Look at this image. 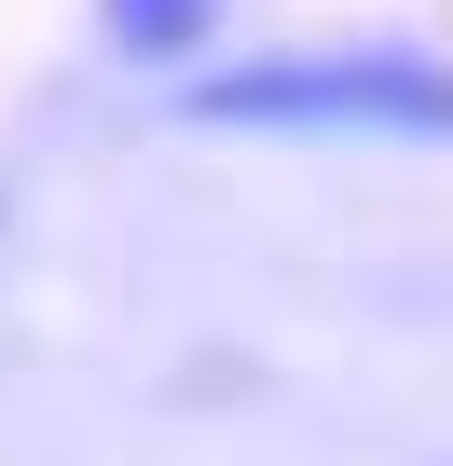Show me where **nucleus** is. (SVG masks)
I'll return each instance as SVG.
<instances>
[{
	"mask_svg": "<svg viewBox=\"0 0 453 466\" xmlns=\"http://www.w3.org/2000/svg\"><path fill=\"white\" fill-rule=\"evenodd\" d=\"M192 124L234 137H453V69L439 56H248L206 69Z\"/></svg>",
	"mask_w": 453,
	"mask_h": 466,
	"instance_id": "f257e3e1",
	"label": "nucleus"
},
{
	"mask_svg": "<svg viewBox=\"0 0 453 466\" xmlns=\"http://www.w3.org/2000/svg\"><path fill=\"white\" fill-rule=\"evenodd\" d=\"M97 15H110L124 56H192L206 42V0H97Z\"/></svg>",
	"mask_w": 453,
	"mask_h": 466,
	"instance_id": "f03ea898",
	"label": "nucleus"
}]
</instances>
